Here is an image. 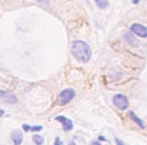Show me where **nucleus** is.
Returning a JSON list of instances; mask_svg holds the SVG:
<instances>
[{"mask_svg":"<svg viewBox=\"0 0 147 145\" xmlns=\"http://www.w3.org/2000/svg\"><path fill=\"white\" fill-rule=\"evenodd\" d=\"M132 3H134V4H138V3H139V0H134Z\"/></svg>","mask_w":147,"mask_h":145,"instance_id":"17","label":"nucleus"},{"mask_svg":"<svg viewBox=\"0 0 147 145\" xmlns=\"http://www.w3.org/2000/svg\"><path fill=\"white\" fill-rule=\"evenodd\" d=\"M71 53L75 59H76L79 63L82 64H86L91 60V56H92V49L91 47L87 44L86 41H82V40H75L71 44Z\"/></svg>","mask_w":147,"mask_h":145,"instance_id":"1","label":"nucleus"},{"mask_svg":"<svg viewBox=\"0 0 147 145\" xmlns=\"http://www.w3.org/2000/svg\"><path fill=\"white\" fill-rule=\"evenodd\" d=\"M0 100L1 101H5V103H9V104H15L18 103V97L12 93H7L4 91H0Z\"/></svg>","mask_w":147,"mask_h":145,"instance_id":"6","label":"nucleus"},{"mask_svg":"<svg viewBox=\"0 0 147 145\" xmlns=\"http://www.w3.org/2000/svg\"><path fill=\"white\" fill-rule=\"evenodd\" d=\"M68 145H75V142L72 141V142H70V144H68Z\"/></svg>","mask_w":147,"mask_h":145,"instance_id":"18","label":"nucleus"},{"mask_svg":"<svg viewBox=\"0 0 147 145\" xmlns=\"http://www.w3.org/2000/svg\"><path fill=\"white\" fill-rule=\"evenodd\" d=\"M3 116H4V111L3 109H0V117H3Z\"/></svg>","mask_w":147,"mask_h":145,"instance_id":"16","label":"nucleus"},{"mask_svg":"<svg viewBox=\"0 0 147 145\" xmlns=\"http://www.w3.org/2000/svg\"><path fill=\"white\" fill-rule=\"evenodd\" d=\"M91 145H102L100 141H91Z\"/></svg>","mask_w":147,"mask_h":145,"instance_id":"15","label":"nucleus"},{"mask_svg":"<svg viewBox=\"0 0 147 145\" xmlns=\"http://www.w3.org/2000/svg\"><path fill=\"white\" fill-rule=\"evenodd\" d=\"M130 31H131L134 35L139 36V37H147V27L140 23H134L130 25Z\"/></svg>","mask_w":147,"mask_h":145,"instance_id":"4","label":"nucleus"},{"mask_svg":"<svg viewBox=\"0 0 147 145\" xmlns=\"http://www.w3.org/2000/svg\"><path fill=\"white\" fill-rule=\"evenodd\" d=\"M32 140H34L35 145H43V144H44V138H43L42 136H39V134H34Z\"/></svg>","mask_w":147,"mask_h":145,"instance_id":"9","label":"nucleus"},{"mask_svg":"<svg viewBox=\"0 0 147 145\" xmlns=\"http://www.w3.org/2000/svg\"><path fill=\"white\" fill-rule=\"evenodd\" d=\"M95 1H96V5L100 9H105V8L109 7V1L107 0H95Z\"/></svg>","mask_w":147,"mask_h":145,"instance_id":"10","label":"nucleus"},{"mask_svg":"<svg viewBox=\"0 0 147 145\" xmlns=\"http://www.w3.org/2000/svg\"><path fill=\"white\" fill-rule=\"evenodd\" d=\"M128 116L132 118V121L138 124V126H139V128H142V129H143V128H144V122L142 121V120H140V118L138 117V116H136L134 112H130V113H128Z\"/></svg>","mask_w":147,"mask_h":145,"instance_id":"8","label":"nucleus"},{"mask_svg":"<svg viewBox=\"0 0 147 145\" xmlns=\"http://www.w3.org/2000/svg\"><path fill=\"white\" fill-rule=\"evenodd\" d=\"M115 144H116V145H126L123 141H122V140H120V138H118V137L115 138Z\"/></svg>","mask_w":147,"mask_h":145,"instance_id":"13","label":"nucleus"},{"mask_svg":"<svg viewBox=\"0 0 147 145\" xmlns=\"http://www.w3.org/2000/svg\"><path fill=\"white\" fill-rule=\"evenodd\" d=\"M11 140L13 145H22V142H23V133H22V130H13L11 133Z\"/></svg>","mask_w":147,"mask_h":145,"instance_id":"7","label":"nucleus"},{"mask_svg":"<svg viewBox=\"0 0 147 145\" xmlns=\"http://www.w3.org/2000/svg\"><path fill=\"white\" fill-rule=\"evenodd\" d=\"M43 126L42 125H31V132H39V130H42Z\"/></svg>","mask_w":147,"mask_h":145,"instance_id":"11","label":"nucleus"},{"mask_svg":"<svg viewBox=\"0 0 147 145\" xmlns=\"http://www.w3.org/2000/svg\"><path fill=\"white\" fill-rule=\"evenodd\" d=\"M99 141H107V138L105 136H99Z\"/></svg>","mask_w":147,"mask_h":145,"instance_id":"14","label":"nucleus"},{"mask_svg":"<svg viewBox=\"0 0 147 145\" xmlns=\"http://www.w3.org/2000/svg\"><path fill=\"white\" fill-rule=\"evenodd\" d=\"M54 145H64V142L62 141V138H60V137H56V138H55Z\"/></svg>","mask_w":147,"mask_h":145,"instance_id":"12","label":"nucleus"},{"mask_svg":"<svg viewBox=\"0 0 147 145\" xmlns=\"http://www.w3.org/2000/svg\"><path fill=\"white\" fill-rule=\"evenodd\" d=\"M75 89H72V88H66V89H63V91H60V93H59L58 96V103L60 104V105H66V104H68L71 101V100L75 97Z\"/></svg>","mask_w":147,"mask_h":145,"instance_id":"2","label":"nucleus"},{"mask_svg":"<svg viewBox=\"0 0 147 145\" xmlns=\"http://www.w3.org/2000/svg\"><path fill=\"white\" fill-rule=\"evenodd\" d=\"M112 103L119 111H126L128 108V99L126 95H122V93H116L112 97Z\"/></svg>","mask_w":147,"mask_h":145,"instance_id":"3","label":"nucleus"},{"mask_svg":"<svg viewBox=\"0 0 147 145\" xmlns=\"http://www.w3.org/2000/svg\"><path fill=\"white\" fill-rule=\"evenodd\" d=\"M55 120L59 122H62V125H63V130L64 132H70V130H72L74 128V122L71 118L66 117V116H56L55 117Z\"/></svg>","mask_w":147,"mask_h":145,"instance_id":"5","label":"nucleus"}]
</instances>
